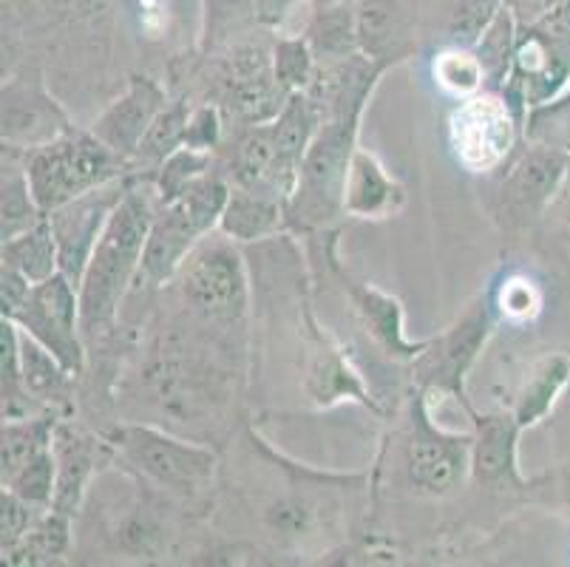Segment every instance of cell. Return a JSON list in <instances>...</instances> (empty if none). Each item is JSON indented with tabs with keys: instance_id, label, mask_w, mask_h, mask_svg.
I'll use <instances>...</instances> for the list:
<instances>
[{
	"instance_id": "obj_28",
	"label": "cell",
	"mask_w": 570,
	"mask_h": 567,
	"mask_svg": "<svg viewBox=\"0 0 570 567\" xmlns=\"http://www.w3.org/2000/svg\"><path fill=\"white\" fill-rule=\"evenodd\" d=\"M188 123H190V111L185 100L163 108L159 117L154 119L151 128H148V134H145L142 143H139V150H137L139 159H148V163H165L170 154H176V150L185 145Z\"/></svg>"
},
{
	"instance_id": "obj_16",
	"label": "cell",
	"mask_w": 570,
	"mask_h": 567,
	"mask_svg": "<svg viewBox=\"0 0 570 567\" xmlns=\"http://www.w3.org/2000/svg\"><path fill=\"white\" fill-rule=\"evenodd\" d=\"M412 12L406 0H355L357 49L370 60H392L409 43Z\"/></svg>"
},
{
	"instance_id": "obj_20",
	"label": "cell",
	"mask_w": 570,
	"mask_h": 567,
	"mask_svg": "<svg viewBox=\"0 0 570 567\" xmlns=\"http://www.w3.org/2000/svg\"><path fill=\"white\" fill-rule=\"evenodd\" d=\"M278 222H282L278 199L242 187V190L230 194V199H227L219 227L227 236L242 238V242H253V238H262L267 236V233L276 231Z\"/></svg>"
},
{
	"instance_id": "obj_15",
	"label": "cell",
	"mask_w": 570,
	"mask_h": 567,
	"mask_svg": "<svg viewBox=\"0 0 570 567\" xmlns=\"http://www.w3.org/2000/svg\"><path fill=\"white\" fill-rule=\"evenodd\" d=\"M51 451H55L57 462V486L51 508L71 517L77 511V506H80L88 477H91V471L97 466L100 443H97L95 437L82 434L75 426L57 423Z\"/></svg>"
},
{
	"instance_id": "obj_7",
	"label": "cell",
	"mask_w": 570,
	"mask_h": 567,
	"mask_svg": "<svg viewBox=\"0 0 570 567\" xmlns=\"http://www.w3.org/2000/svg\"><path fill=\"white\" fill-rule=\"evenodd\" d=\"M114 440L142 475L163 486L188 491L214 475V451L183 443V440L148 429V426H126L114 434Z\"/></svg>"
},
{
	"instance_id": "obj_43",
	"label": "cell",
	"mask_w": 570,
	"mask_h": 567,
	"mask_svg": "<svg viewBox=\"0 0 570 567\" xmlns=\"http://www.w3.org/2000/svg\"><path fill=\"white\" fill-rule=\"evenodd\" d=\"M559 12H562V23H564V29L570 31V0H562V9H559Z\"/></svg>"
},
{
	"instance_id": "obj_36",
	"label": "cell",
	"mask_w": 570,
	"mask_h": 567,
	"mask_svg": "<svg viewBox=\"0 0 570 567\" xmlns=\"http://www.w3.org/2000/svg\"><path fill=\"white\" fill-rule=\"evenodd\" d=\"M0 508H3V554L12 550L20 539L32 530V525L38 522L35 519L32 502H26L23 497L12 493L9 488H3V497H0Z\"/></svg>"
},
{
	"instance_id": "obj_5",
	"label": "cell",
	"mask_w": 570,
	"mask_h": 567,
	"mask_svg": "<svg viewBox=\"0 0 570 567\" xmlns=\"http://www.w3.org/2000/svg\"><path fill=\"white\" fill-rule=\"evenodd\" d=\"M9 321H14L26 335L43 343L71 374L82 372L86 352L80 341V295L63 273L32 284L20 310Z\"/></svg>"
},
{
	"instance_id": "obj_44",
	"label": "cell",
	"mask_w": 570,
	"mask_h": 567,
	"mask_svg": "<svg viewBox=\"0 0 570 567\" xmlns=\"http://www.w3.org/2000/svg\"><path fill=\"white\" fill-rule=\"evenodd\" d=\"M568 207H570V205H568Z\"/></svg>"
},
{
	"instance_id": "obj_9",
	"label": "cell",
	"mask_w": 570,
	"mask_h": 567,
	"mask_svg": "<svg viewBox=\"0 0 570 567\" xmlns=\"http://www.w3.org/2000/svg\"><path fill=\"white\" fill-rule=\"evenodd\" d=\"M514 143V123L505 102L485 94L469 97L452 114V148L460 165L469 170H491L505 159L508 148Z\"/></svg>"
},
{
	"instance_id": "obj_42",
	"label": "cell",
	"mask_w": 570,
	"mask_h": 567,
	"mask_svg": "<svg viewBox=\"0 0 570 567\" xmlns=\"http://www.w3.org/2000/svg\"><path fill=\"white\" fill-rule=\"evenodd\" d=\"M341 3H350V0H313L315 9H330V7H341Z\"/></svg>"
},
{
	"instance_id": "obj_30",
	"label": "cell",
	"mask_w": 570,
	"mask_h": 567,
	"mask_svg": "<svg viewBox=\"0 0 570 567\" xmlns=\"http://www.w3.org/2000/svg\"><path fill=\"white\" fill-rule=\"evenodd\" d=\"M485 69L480 57H474L471 51H465L463 46L452 51H443V55L434 60V80L443 91H449L452 97H474L483 86Z\"/></svg>"
},
{
	"instance_id": "obj_3",
	"label": "cell",
	"mask_w": 570,
	"mask_h": 567,
	"mask_svg": "<svg viewBox=\"0 0 570 567\" xmlns=\"http://www.w3.org/2000/svg\"><path fill=\"white\" fill-rule=\"evenodd\" d=\"M230 190L216 176H202L188 190L165 202L163 211L154 216L148 244H145L142 273L154 284H165L174 278L188 262V253L205 233L214 231L222 222Z\"/></svg>"
},
{
	"instance_id": "obj_26",
	"label": "cell",
	"mask_w": 570,
	"mask_h": 567,
	"mask_svg": "<svg viewBox=\"0 0 570 567\" xmlns=\"http://www.w3.org/2000/svg\"><path fill=\"white\" fill-rule=\"evenodd\" d=\"M66 545H69V514L51 508V514L40 517L32 525V530L12 550L3 554V561H9V565H38V561H49L63 554Z\"/></svg>"
},
{
	"instance_id": "obj_22",
	"label": "cell",
	"mask_w": 570,
	"mask_h": 567,
	"mask_svg": "<svg viewBox=\"0 0 570 567\" xmlns=\"http://www.w3.org/2000/svg\"><path fill=\"white\" fill-rule=\"evenodd\" d=\"M570 378V363L568 358L557 355V358H548V361L539 363L533 369V374L528 378L525 389H522V398L520 405H517V426L520 429H528V426L539 423V420L546 418L548 409L553 405L557 394L562 392L564 383Z\"/></svg>"
},
{
	"instance_id": "obj_19",
	"label": "cell",
	"mask_w": 570,
	"mask_h": 567,
	"mask_svg": "<svg viewBox=\"0 0 570 567\" xmlns=\"http://www.w3.org/2000/svg\"><path fill=\"white\" fill-rule=\"evenodd\" d=\"M3 267L18 270L32 284H40V281L60 273V256H57V242L49 218H43L32 231L3 242Z\"/></svg>"
},
{
	"instance_id": "obj_17",
	"label": "cell",
	"mask_w": 570,
	"mask_h": 567,
	"mask_svg": "<svg viewBox=\"0 0 570 567\" xmlns=\"http://www.w3.org/2000/svg\"><path fill=\"white\" fill-rule=\"evenodd\" d=\"M401 199V187L383 174L375 156L366 150H355L346 176L344 211L350 216H389L395 211V202Z\"/></svg>"
},
{
	"instance_id": "obj_37",
	"label": "cell",
	"mask_w": 570,
	"mask_h": 567,
	"mask_svg": "<svg viewBox=\"0 0 570 567\" xmlns=\"http://www.w3.org/2000/svg\"><path fill=\"white\" fill-rule=\"evenodd\" d=\"M542 306V295L528 278H511L500 290V310L511 321H531Z\"/></svg>"
},
{
	"instance_id": "obj_14",
	"label": "cell",
	"mask_w": 570,
	"mask_h": 567,
	"mask_svg": "<svg viewBox=\"0 0 570 567\" xmlns=\"http://www.w3.org/2000/svg\"><path fill=\"white\" fill-rule=\"evenodd\" d=\"M225 80L230 100L247 117L264 119L267 114H276L282 106V102L276 106V94H282L284 88L278 86L276 69H273V62L262 46H242V49L233 51Z\"/></svg>"
},
{
	"instance_id": "obj_8",
	"label": "cell",
	"mask_w": 570,
	"mask_h": 567,
	"mask_svg": "<svg viewBox=\"0 0 570 567\" xmlns=\"http://www.w3.org/2000/svg\"><path fill=\"white\" fill-rule=\"evenodd\" d=\"M185 295L207 319L233 321L247 306V278L236 250L225 244L199 250L185 262Z\"/></svg>"
},
{
	"instance_id": "obj_10",
	"label": "cell",
	"mask_w": 570,
	"mask_h": 567,
	"mask_svg": "<svg viewBox=\"0 0 570 567\" xmlns=\"http://www.w3.org/2000/svg\"><path fill=\"white\" fill-rule=\"evenodd\" d=\"M165 108V94L148 77H134L128 88L106 114L95 123V137L102 139L119 156H134L139 150V143L145 139L148 128L159 111Z\"/></svg>"
},
{
	"instance_id": "obj_27",
	"label": "cell",
	"mask_w": 570,
	"mask_h": 567,
	"mask_svg": "<svg viewBox=\"0 0 570 567\" xmlns=\"http://www.w3.org/2000/svg\"><path fill=\"white\" fill-rule=\"evenodd\" d=\"M43 218L46 216L40 211L38 199H35L26 170H3V231H0L3 233V242L20 236L26 231H32Z\"/></svg>"
},
{
	"instance_id": "obj_13",
	"label": "cell",
	"mask_w": 570,
	"mask_h": 567,
	"mask_svg": "<svg viewBox=\"0 0 570 567\" xmlns=\"http://www.w3.org/2000/svg\"><path fill=\"white\" fill-rule=\"evenodd\" d=\"M63 131H69L66 117L55 100L46 97L43 88L23 86V82L3 88V139L38 148Z\"/></svg>"
},
{
	"instance_id": "obj_38",
	"label": "cell",
	"mask_w": 570,
	"mask_h": 567,
	"mask_svg": "<svg viewBox=\"0 0 570 567\" xmlns=\"http://www.w3.org/2000/svg\"><path fill=\"white\" fill-rule=\"evenodd\" d=\"M219 137V117H216L214 108H199L196 114H190L188 134H185V148L207 150Z\"/></svg>"
},
{
	"instance_id": "obj_34",
	"label": "cell",
	"mask_w": 570,
	"mask_h": 567,
	"mask_svg": "<svg viewBox=\"0 0 570 567\" xmlns=\"http://www.w3.org/2000/svg\"><path fill=\"white\" fill-rule=\"evenodd\" d=\"M273 69L284 91L304 88L313 80V49L304 40H278Z\"/></svg>"
},
{
	"instance_id": "obj_21",
	"label": "cell",
	"mask_w": 570,
	"mask_h": 567,
	"mask_svg": "<svg viewBox=\"0 0 570 567\" xmlns=\"http://www.w3.org/2000/svg\"><path fill=\"white\" fill-rule=\"evenodd\" d=\"M55 429V418L3 420V482L12 480L20 468L32 462L40 451L51 449Z\"/></svg>"
},
{
	"instance_id": "obj_1",
	"label": "cell",
	"mask_w": 570,
	"mask_h": 567,
	"mask_svg": "<svg viewBox=\"0 0 570 567\" xmlns=\"http://www.w3.org/2000/svg\"><path fill=\"white\" fill-rule=\"evenodd\" d=\"M151 199L142 190L128 187L122 202L114 207L106 231L88 258L80 287V330L82 335H102L114 326L119 301L126 295L134 273L142 270L145 244L154 225Z\"/></svg>"
},
{
	"instance_id": "obj_12",
	"label": "cell",
	"mask_w": 570,
	"mask_h": 567,
	"mask_svg": "<svg viewBox=\"0 0 570 567\" xmlns=\"http://www.w3.org/2000/svg\"><path fill=\"white\" fill-rule=\"evenodd\" d=\"M471 468L469 446L449 431L423 426L409 446V475L420 488L432 493L452 491Z\"/></svg>"
},
{
	"instance_id": "obj_31",
	"label": "cell",
	"mask_w": 570,
	"mask_h": 567,
	"mask_svg": "<svg viewBox=\"0 0 570 567\" xmlns=\"http://www.w3.org/2000/svg\"><path fill=\"white\" fill-rule=\"evenodd\" d=\"M55 486H57V462L55 451L46 449L35 457L32 462H26L12 480L3 482V488H9L12 493L23 497L26 502H32L38 508H51L55 502Z\"/></svg>"
},
{
	"instance_id": "obj_4",
	"label": "cell",
	"mask_w": 570,
	"mask_h": 567,
	"mask_svg": "<svg viewBox=\"0 0 570 567\" xmlns=\"http://www.w3.org/2000/svg\"><path fill=\"white\" fill-rule=\"evenodd\" d=\"M357 111H341L321 119L318 131L304 154L302 174L295 194L289 196V213L309 225L330 222L344 211L346 176L352 165V143H355Z\"/></svg>"
},
{
	"instance_id": "obj_32",
	"label": "cell",
	"mask_w": 570,
	"mask_h": 567,
	"mask_svg": "<svg viewBox=\"0 0 570 567\" xmlns=\"http://www.w3.org/2000/svg\"><path fill=\"white\" fill-rule=\"evenodd\" d=\"M500 12V0H458L452 9V18H449V38H452L454 46L469 49V46L483 40V35Z\"/></svg>"
},
{
	"instance_id": "obj_33",
	"label": "cell",
	"mask_w": 570,
	"mask_h": 567,
	"mask_svg": "<svg viewBox=\"0 0 570 567\" xmlns=\"http://www.w3.org/2000/svg\"><path fill=\"white\" fill-rule=\"evenodd\" d=\"M210 165V156L205 150L196 148H179L176 154H170L163 163V174H159V194L165 202L176 199V196L188 190L196 179H202Z\"/></svg>"
},
{
	"instance_id": "obj_23",
	"label": "cell",
	"mask_w": 570,
	"mask_h": 567,
	"mask_svg": "<svg viewBox=\"0 0 570 567\" xmlns=\"http://www.w3.org/2000/svg\"><path fill=\"white\" fill-rule=\"evenodd\" d=\"M69 374L71 372L60 363V358L51 355L43 343L20 330V378H23L26 392L35 400L57 398L66 389Z\"/></svg>"
},
{
	"instance_id": "obj_40",
	"label": "cell",
	"mask_w": 570,
	"mask_h": 567,
	"mask_svg": "<svg viewBox=\"0 0 570 567\" xmlns=\"http://www.w3.org/2000/svg\"><path fill=\"white\" fill-rule=\"evenodd\" d=\"M273 525L287 534H295V530H302L307 525V511L302 506H278L273 511Z\"/></svg>"
},
{
	"instance_id": "obj_6",
	"label": "cell",
	"mask_w": 570,
	"mask_h": 567,
	"mask_svg": "<svg viewBox=\"0 0 570 567\" xmlns=\"http://www.w3.org/2000/svg\"><path fill=\"white\" fill-rule=\"evenodd\" d=\"M128 185L119 179L108 182V185L95 187L88 194L77 196L69 205L51 211L49 225L57 242V256H60V273L80 287L82 273L88 267V258L95 253L97 242H100L102 231H106L108 218H111L114 207L122 202Z\"/></svg>"
},
{
	"instance_id": "obj_2",
	"label": "cell",
	"mask_w": 570,
	"mask_h": 567,
	"mask_svg": "<svg viewBox=\"0 0 570 567\" xmlns=\"http://www.w3.org/2000/svg\"><path fill=\"white\" fill-rule=\"evenodd\" d=\"M126 170V156L108 148L102 139L82 131H63L51 143L29 148L26 176L32 185L43 216L69 205L77 196L119 179Z\"/></svg>"
},
{
	"instance_id": "obj_24",
	"label": "cell",
	"mask_w": 570,
	"mask_h": 567,
	"mask_svg": "<svg viewBox=\"0 0 570 567\" xmlns=\"http://www.w3.org/2000/svg\"><path fill=\"white\" fill-rule=\"evenodd\" d=\"M564 176V159L553 150H533L511 176V194L520 205H542Z\"/></svg>"
},
{
	"instance_id": "obj_41",
	"label": "cell",
	"mask_w": 570,
	"mask_h": 567,
	"mask_svg": "<svg viewBox=\"0 0 570 567\" xmlns=\"http://www.w3.org/2000/svg\"><path fill=\"white\" fill-rule=\"evenodd\" d=\"M293 7V0H256V18L264 23H278Z\"/></svg>"
},
{
	"instance_id": "obj_18",
	"label": "cell",
	"mask_w": 570,
	"mask_h": 567,
	"mask_svg": "<svg viewBox=\"0 0 570 567\" xmlns=\"http://www.w3.org/2000/svg\"><path fill=\"white\" fill-rule=\"evenodd\" d=\"M517 420L489 418L480 423L476 440L471 446V471L480 482L500 486L508 477H514V451H517Z\"/></svg>"
},
{
	"instance_id": "obj_11",
	"label": "cell",
	"mask_w": 570,
	"mask_h": 567,
	"mask_svg": "<svg viewBox=\"0 0 570 567\" xmlns=\"http://www.w3.org/2000/svg\"><path fill=\"white\" fill-rule=\"evenodd\" d=\"M489 330L491 321L483 310L469 312L463 324H458L449 335L440 338L432 352L423 355V361H420L423 381L432 383V389H438V392L458 394L460 383H463V372L474 361L476 350L483 346L485 338H489Z\"/></svg>"
},
{
	"instance_id": "obj_25",
	"label": "cell",
	"mask_w": 570,
	"mask_h": 567,
	"mask_svg": "<svg viewBox=\"0 0 570 567\" xmlns=\"http://www.w3.org/2000/svg\"><path fill=\"white\" fill-rule=\"evenodd\" d=\"M355 299H357V306H361V312H364L366 324L372 326L377 341H381L392 355H401V358L417 355L420 346H412V343L403 338V312L395 299H389V295L377 293V290H370V287L357 290Z\"/></svg>"
},
{
	"instance_id": "obj_39",
	"label": "cell",
	"mask_w": 570,
	"mask_h": 567,
	"mask_svg": "<svg viewBox=\"0 0 570 567\" xmlns=\"http://www.w3.org/2000/svg\"><path fill=\"white\" fill-rule=\"evenodd\" d=\"M29 290H32V281L26 278V275H20L18 270L3 267V273H0V295H3V319H12L14 312L20 310V304H23V301H26V295H29Z\"/></svg>"
},
{
	"instance_id": "obj_35",
	"label": "cell",
	"mask_w": 570,
	"mask_h": 567,
	"mask_svg": "<svg viewBox=\"0 0 570 567\" xmlns=\"http://www.w3.org/2000/svg\"><path fill=\"white\" fill-rule=\"evenodd\" d=\"M511 14L508 9H502L497 14L494 23L489 26V31L480 40V62H483L485 75L500 80L508 69V57H511Z\"/></svg>"
},
{
	"instance_id": "obj_29",
	"label": "cell",
	"mask_w": 570,
	"mask_h": 567,
	"mask_svg": "<svg viewBox=\"0 0 570 567\" xmlns=\"http://www.w3.org/2000/svg\"><path fill=\"white\" fill-rule=\"evenodd\" d=\"M309 43L326 57H350L357 49L355 35V9H346V3L330 9H315V23L309 29Z\"/></svg>"
}]
</instances>
